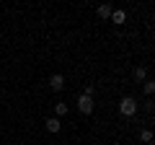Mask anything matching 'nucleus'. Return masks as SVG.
Wrapping results in <instances>:
<instances>
[{
    "mask_svg": "<svg viewBox=\"0 0 155 145\" xmlns=\"http://www.w3.org/2000/svg\"><path fill=\"white\" fill-rule=\"evenodd\" d=\"M119 112H122L124 117H134V112H137V101H134L132 96H124V99L119 101Z\"/></svg>",
    "mask_w": 155,
    "mask_h": 145,
    "instance_id": "1",
    "label": "nucleus"
},
{
    "mask_svg": "<svg viewBox=\"0 0 155 145\" xmlns=\"http://www.w3.org/2000/svg\"><path fill=\"white\" fill-rule=\"evenodd\" d=\"M78 109L83 114H91L93 112V99H91V96H80V99H78Z\"/></svg>",
    "mask_w": 155,
    "mask_h": 145,
    "instance_id": "2",
    "label": "nucleus"
},
{
    "mask_svg": "<svg viewBox=\"0 0 155 145\" xmlns=\"http://www.w3.org/2000/svg\"><path fill=\"white\" fill-rule=\"evenodd\" d=\"M49 86H52V91H62V88H65V78L57 72V75H52V78H49Z\"/></svg>",
    "mask_w": 155,
    "mask_h": 145,
    "instance_id": "3",
    "label": "nucleus"
},
{
    "mask_svg": "<svg viewBox=\"0 0 155 145\" xmlns=\"http://www.w3.org/2000/svg\"><path fill=\"white\" fill-rule=\"evenodd\" d=\"M47 130H49V132H60V127H62V124H60V119H57V117H49V119H47Z\"/></svg>",
    "mask_w": 155,
    "mask_h": 145,
    "instance_id": "4",
    "label": "nucleus"
},
{
    "mask_svg": "<svg viewBox=\"0 0 155 145\" xmlns=\"http://www.w3.org/2000/svg\"><path fill=\"white\" fill-rule=\"evenodd\" d=\"M124 18H127L124 11H111V21H114V23H124Z\"/></svg>",
    "mask_w": 155,
    "mask_h": 145,
    "instance_id": "5",
    "label": "nucleus"
},
{
    "mask_svg": "<svg viewBox=\"0 0 155 145\" xmlns=\"http://www.w3.org/2000/svg\"><path fill=\"white\" fill-rule=\"evenodd\" d=\"M111 5H98V18H111Z\"/></svg>",
    "mask_w": 155,
    "mask_h": 145,
    "instance_id": "6",
    "label": "nucleus"
},
{
    "mask_svg": "<svg viewBox=\"0 0 155 145\" xmlns=\"http://www.w3.org/2000/svg\"><path fill=\"white\" fill-rule=\"evenodd\" d=\"M134 80H147V70H145V67H137V70H134Z\"/></svg>",
    "mask_w": 155,
    "mask_h": 145,
    "instance_id": "7",
    "label": "nucleus"
},
{
    "mask_svg": "<svg viewBox=\"0 0 155 145\" xmlns=\"http://www.w3.org/2000/svg\"><path fill=\"white\" fill-rule=\"evenodd\" d=\"M140 140H142V143H153V132H150V130H142V132H140Z\"/></svg>",
    "mask_w": 155,
    "mask_h": 145,
    "instance_id": "8",
    "label": "nucleus"
},
{
    "mask_svg": "<svg viewBox=\"0 0 155 145\" xmlns=\"http://www.w3.org/2000/svg\"><path fill=\"white\" fill-rule=\"evenodd\" d=\"M145 93H147V96L155 93V80H145Z\"/></svg>",
    "mask_w": 155,
    "mask_h": 145,
    "instance_id": "9",
    "label": "nucleus"
},
{
    "mask_svg": "<svg viewBox=\"0 0 155 145\" xmlns=\"http://www.w3.org/2000/svg\"><path fill=\"white\" fill-rule=\"evenodd\" d=\"M54 112H57V119H60L62 114H67V104H54Z\"/></svg>",
    "mask_w": 155,
    "mask_h": 145,
    "instance_id": "10",
    "label": "nucleus"
}]
</instances>
